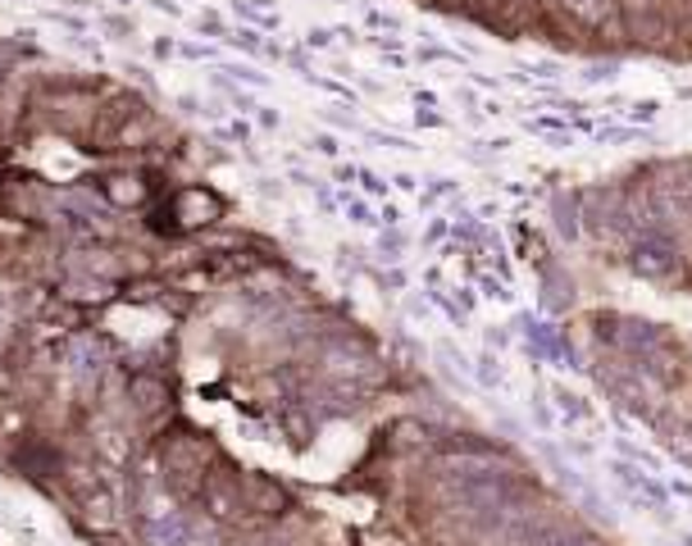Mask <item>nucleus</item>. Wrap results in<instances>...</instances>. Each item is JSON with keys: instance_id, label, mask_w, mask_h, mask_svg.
<instances>
[{"instance_id": "4468645a", "label": "nucleus", "mask_w": 692, "mask_h": 546, "mask_svg": "<svg viewBox=\"0 0 692 546\" xmlns=\"http://www.w3.org/2000/svg\"><path fill=\"white\" fill-rule=\"evenodd\" d=\"M315 146H319V151H324V156H337V141H333V137H319Z\"/></svg>"}, {"instance_id": "7ed1b4c3", "label": "nucleus", "mask_w": 692, "mask_h": 546, "mask_svg": "<svg viewBox=\"0 0 692 546\" xmlns=\"http://www.w3.org/2000/svg\"><path fill=\"white\" fill-rule=\"evenodd\" d=\"M611 474H615V483L624 487V496H629V502H633L637 510H647V515L670 510V492H665V483L652 478L637 460H611Z\"/></svg>"}, {"instance_id": "1a4fd4ad", "label": "nucleus", "mask_w": 692, "mask_h": 546, "mask_svg": "<svg viewBox=\"0 0 692 546\" xmlns=\"http://www.w3.org/2000/svg\"><path fill=\"white\" fill-rule=\"evenodd\" d=\"M237 10L246 14V19H256V23H265V28H274L278 23V14L265 6V0H237Z\"/></svg>"}, {"instance_id": "0eeeda50", "label": "nucleus", "mask_w": 692, "mask_h": 546, "mask_svg": "<svg viewBox=\"0 0 692 546\" xmlns=\"http://www.w3.org/2000/svg\"><path fill=\"white\" fill-rule=\"evenodd\" d=\"M128 396H132V410H137V415H156V410L169 406V383L156 378V374H137V378L128 383Z\"/></svg>"}, {"instance_id": "423d86ee", "label": "nucleus", "mask_w": 692, "mask_h": 546, "mask_svg": "<svg viewBox=\"0 0 692 546\" xmlns=\"http://www.w3.org/2000/svg\"><path fill=\"white\" fill-rule=\"evenodd\" d=\"M561 10L587 28V32H615L620 28V6L615 0H561Z\"/></svg>"}, {"instance_id": "f8f14e48", "label": "nucleus", "mask_w": 692, "mask_h": 546, "mask_svg": "<svg viewBox=\"0 0 692 546\" xmlns=\"http://www.w3.org/2000/svg\"><path fill=\"white\" fill-rule=\"evenodd\" d=\"M502 378H506V374H502L497 360H492V356H478V383H483V387H502Z\"/></svg>"}, {"instance_id": "f3484780", "label": "nucleus", "mask_w": 692, "mask_h": 546, "mask_svg": "<svg viewBox=\"0 0 692 546\" xmlns=\"http://www.w3.org/2000/svg\"><path fill=\"white\" fill-rule=\"evenodd\" d=\"M360 182H365V191H383V182L374 173H360Z\"/></svg>"}, {"instance_id": "20e7f679", "label": "nucleus", "mask_w": 692, "mask_h": 546, "mask_svg": "<svg viewBox=\"0 0 692 546\" xmlns=\"http://www.w3.org/2000/svg\"><path fill=\"white\" fill-rule=\"evenodd\" d=\"M241 492H246V515L251 519H283L291 510L287 487L265 474H241Z\"/></svg>"}, {"instance_id": "6e6552de", "label": "nucleus", "mask_w": 692, "mask_h": 546, "mask_svg": "<svg viewBox=\"0 0 692 546\" xmlns=\"http://www.w3.org/2000/svg\"><path fill=\"white\" fill-rule=\"evenodd\" d=\"M629 265H633L642 278H670V274H674V251H670V246L647 241V246H637V251L629 256Z\"/></svg>"}, {"instance_id": "9d476101", "label": "nucleus", "mask_w": 692, "mask_h": 546, "mask_svg": "<svg viewBox=\"0 0 692 546\" xmlns=\"http://www.w3.org/2000/svg\"><path fill=\"white\" fill-rule=\"evenodd\" d=\"M119 206H132V201H141V187L132 182V178H110V187H106Z\"/></svg>"}, {"instance_id": "f03ea898", "label": "nucleus", "mask_w": 692, "mask_h": 546, "mask_svg": "<svg viewBox=\"0 0 692 546\" xmlns=\"http://www.w3.org/2000/svg\"><path fill=\"white\" fill-rule=\"evenodd\" d=\"M196 502L206 506V515L210 519H246V492H241V474H233V469H224V465H215L210 474H206V483H201V492H196Z\"/></svg>"}, {"instance_id": "a211bd4d", "label": "nucleus", "mask_w": 692, "mask_h": 546, "mask_svg": "<svg viewBox=\"0 0 692 546\" xmlns=\"http://www.w3.org/2000/svg\"><path fill=\"white\" fill-rule=\"evenodd\" d=\"M683 546H692V537H683Z\"/></svg>"}, {"instance_id": "dca6fc26", "label": "nucleus", "mask_w": 692, "mask_h": 546, "mask_svg": "<svg viewBox=\"0 0 692 546\" xmlns=\"http://www.w3.org/2000/svg\"><path fill=\"white\" fill-rule=\"evenodd\" d=\"M670 487H674V492H679V496H688V502H692V483H683V478H674V483H670Z\"/></svg>"}, {"instance_id": "9b49d317", "label": "nucleus", "mask_w": 692, "mask_h": 546, "mask_svg": "<svg viewBox=\"0 0 692 546\" xmlns=\"http://www.w3.org/2000/svg\"><path fill=\"white\" fill-rule=\"evenodd\" d=\"M624 119H629V123H652V119H661V101H633V106L624 110Z\"/></svg>"}, {"instance_id": "ddd939ff", "label": "nucleus", "mask_w": 692, "mask_h": 546, "mask_svg": "<svg viewBox=\"0 0 692 546\" xmlns=\"http://www.w3.org/2000/svg\"><path fill=\"white\" fill-rule=\"evenodd\" d=\"M228 41H233V46H241V51H265V37H260V32H251V28H237V32H228Z\"/></svg>"}, {"instance_id": "f257e3e1", "label": "nucleus", "mask_w": 692, "mask_h": 546, "mask_svg": "<svg viewBox=\"0 0 692 546\" xmlns=\"http://www.w3.org/2000/svg\"><path fill=\"white\" fill-rule=\"evenodd\" d=\"M219 465V451L215 441L201 437V433H174L165 446H160V469H165V483L178 492V496H196L206 483V474Z\"/></svg>"}, {"instance_id": "39448f33", "label": "nucleus", "mask_w": 692, "mask_h": 546, "mask_svg": "<svg viewBox=\"0 0 692 546\" xmlns=\"http://www.w3.org/2000/svg\"><path fill=\"white\" fill-rule=\"evenodd\" d=\"M219 215H224V201L215 191H206V187H187V191H178V201H174V219L182 228H206Z\"/></svg>"}, {"instance_id": "2eb2a0df", "label": "nucleus", "mask_w": 692, "mask_h": 546, "mask_svg": "<svg viewBox=\"0 0 692 546\" xmlns=\"http://www.w3.org/2000/svg\"><path fill=\"white\" fill-rule=\"evenodd\" d=\"M433 6H442V10H465L469 0H433Z\"/></svg>"}]
</instances>
